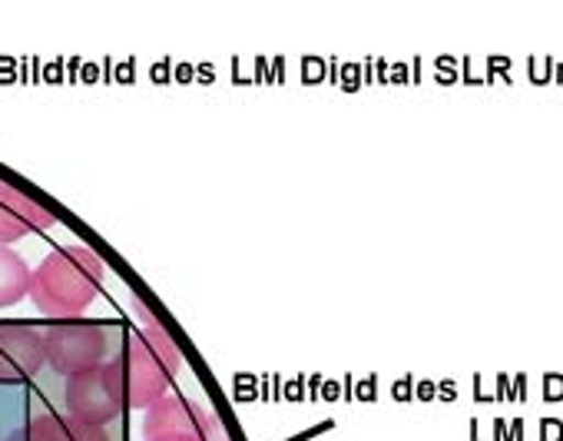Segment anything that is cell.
I'll return each instance as SVG.
<instances>
[{
  "instance_id": "cell-12",
  "label": "cell",
  "mask_w": 563,
  "mask_h": 441,
  "mask_svg": "<svg viewBox=\"0 0 563 441\" xmlns=\"http://www.w3.org/2000/svg\"><path fill=\"white\" fill-rule=\"evenodd\" d=\"M153 441H196V438H179L176 434V438H153Z\"/></svg>"
},
{
  "instance_id": "cell-6",
  "label": "cell",
  "mask_w": 563,
  "mask_h": 441,
  "mask_svg": "<svg viewBox=\"0 0 563 441\" xmlns=\"http://www.w3.org/2000/svg\"><path fill=\"white\" fill-rule=\"evenodd\" d=\"M47 365L44 332L34 326H0V382H21Z\"/></svg>"
},
{
  "instance_id": "cell-3",
  "label": "cell",
  "mask_w": 563,
  "mask_h": 441,
  "mask_svg": "<svg viewBox=\"0 0 563 441\" xmlns=\"http://www.w3.org/2000/svg\"><path fill=\"white\" fill-rule=\"evenodd\" d=\"M64 398H67V415H74V418H84L93 425H107V421L120 418L123 408H130L120 362H100L93 368L70 375Z\"/></svg>"
},
{
  "instance_id": "cell-11",
  "label": "cell",
  "mask_w": 563,
  "mask_h": 441,
  "mask_svg": "<svg viewBox=\"0 0 563 441\" xmlns=\"http://www.w3.org/2000/svg\"><path fill=\"white\" fill-rule=\"evenodd\" d=\"M547 392H550V395H560V392H563V385H560L556 378H550V382H547Z\"/></svg>"
},
{
  "instance_id": "cell-5",
  "label": "cell",
  "mask_w": 563,
  "mask_h": 441,
  "mask_svg": "<svg viewBox=\"0 0 563 441\" xmlns=\"http://www.w3.org/2000/svg\"><path fill=\"white\" fill-rule=\"evenodd\" d=\"M146 441L153 438H196V441H229L222 421L202 408L199 401H189L183 395H163L156 405L146 408L143 421Z\"/></svg>"
},
{
  "instance_id": "cell-1",
  "label": "cell",
  "mask_w": 563,
  "mask_h": 441,
  "mask_svg": "<svg viewBox=\"0 0 563 441\" xmlns=\"http://www.w3.org/2000/svg\"><path fill=\"white\" fill-rule=\"evenodd\" d=\"M107 276V263L87 246L54 250L31 279V299L47 319H80L97 299Z\"/></svg>"
},
{
  "instance_id": "cell-10",
  "label": "cell",
  "mask_w": 563,
  "mask_h": 441,
  "mask_svg": "<svg viewBox=\"0 0 563 441\" xmlns=\"http://www.w3.org/2000/svg\"><path fill=\"white\" fill-rule=\"evenodd\" d=\"M4 441H57V415H37L18 431H11Z\"/></svg>"
},
{
  "instance_id": "cell-8",
  "label": "cell",
  "mask_w": 563,
  "mask_h": 441,
  "mask_svg": "<svg viewBox=\"0 0 563 441\" xmlns=\"http://www.w3.org/2000/svg\"><path fill=\"white\" fill-rule=\"evenodd\" d=\"M31 279H34V269L24 263V256L14 253L11 246H0V309H11L21 299H27Z\"/></svg>"
},
{
  "instance_id": "cell-2",
  "label": "cell",
  "mask_w": 563,
  "mask_h": 441,
  "mask_svg": "<svg viewBox=\"0 0 563 441\" xmlns=\"http://www.w3.org/2000/svg\"><path fill=\"white\" fill-rule=\"evenodd\" d=\"M136 312L143 316V326L126 339V349L117 362L126 385V405L150 408L166 395L169 378L183 365V352L173 342V335L143 306H136Z\"/></svg>"
},
{
  "instance_id": "cell-7",
  "label": "cell",
  "mask_w": 563,
  "mask_h": 441,
  "mask_svg": "<svg viewBox=\"0 0 563 441\" xmlns=\"http://www.w3.org/2000/svg\"><path fill=\"white\" fill-rule=\"evenodd\" d=\"M54 223L57 219L51 209H44L41 202L24 196L18 186L0 179V246H11L31 233L51 230Z\"/></svg>"
},
{
  "instance_id": "cell-4",
  "label": "cell",
  "mask_w": 563,
  "mask_h": 441,
  "mask_svg": "<svg viewBox=\"0 0 563 441\" xmlns=\"http://www.w3.org/2000/svg\"><path fill=\"white\" fill-rule=\"evenodd\" d=\"M44 349H47V365H54L60 375H77L84 368H93L107 362L110 335L103 326L87 322V319H64L54 322L44 332Z\"/></svg>"
},
{
  "instance_id": "cell-9",
  "label": "cell",
  "mask_w": 563,
  "mask_h": 441,
  "mask_svg": "<svg viewBox=\"0 0 563 441\" xmlns=\"http://www.w3.org/2000/svg\"><path fill=\"white\" fill-rule=\"evenodd\" d=\"M57 441H110L103 425L74 418V415H57Z\"/></svg>"
}]
</instances>
